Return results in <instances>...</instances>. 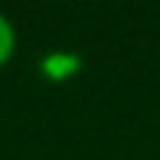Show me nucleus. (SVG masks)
I'll return each mask as SVG.
<instances>
[{
  "label": "nucleus",
  "instance_id": "f257e3e1",
  "mask_svg": "<svg viewBox=\"0 0 160 160\" xmlns=\"http://www.w3.org/2000/svg\"><path fill=\"white\" fill-rule=\"evenodd\" d=\"M13 46H17V33H13V23L0 13V65L13 56Z\"/></svg>",
  "mask_w": 160,
  "mask_h": 160
}]
</instances>
